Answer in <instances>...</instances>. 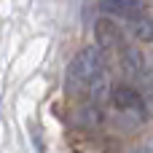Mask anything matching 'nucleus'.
<instances>
[{
	"mask_svg": "<svg viewBox=\"0 0 153 153\" xmlns=\"http://www.w3.org/2000/svg\"><path fill=\"white\" fill-rule=\"evenodd\" d=\"M100 8L110 19H126V22H140L145 13L143 0H100Z\"/></svg>",
	"mask_w": 153,
	"mask_h": 153,
	"instance_id": "3",
	"label": "nucleus"
},
{
	"mask_svg": "<svg viewBox=\"0 0 153 153\" xmlns=\"http://www.w3.org/2000/svg\"><path fill=\"white\" fill-rule=\"evenodd\" d=\"M65 86L70 94L75 97H91L97 102L110 100L113 89L108 83V70H105V56L102 48H83L73 56V62L67 65V75H65Z\"/></svg>",
	"mask_w": 153,
	"mask_h": 153,
	"instance_id": "1",
	"label": "nucleus"
},
{
	"mask_svg": "<svg viewBox=\"0 0 153 153\" xmlns=\"http://www.w3.org/2000/svg\"><path fill=\"white\" fill-rule=\"evenodd\" d=\"M94 32H97V40H100V46L105 51H113V48H121L124 46V35H121V30L110 19H100L97 27H94Z\"/></svg>",
	"mask_w": 153,
	"mask_h": 153,
	"instance_id": "4",
	"label": "nucleus"
},
{
	"mask_svg": "<svg viewBox=\"0 0 153 153\" xmlns=\"http://www.w3.org/2000/svg\"><path fill=\"white\" fill-rule=\"evenodd\" d=\"M110 102H113V108L121 113V116H126V118H134V121H143L145 118V97L134 89V86H129V83H116L113 86V94H110Z\"/></svg>",
	"mask_w": 153,
	"mask_h": 153,
	"instance_id": "2",
	"label": "nucleus"
}]
</instances>
